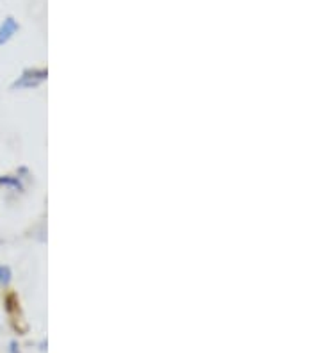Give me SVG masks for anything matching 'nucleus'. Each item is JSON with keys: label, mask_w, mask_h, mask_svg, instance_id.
<instances>
[{"label": "nucleus", "mask_w": 321, "mask_h": 353, "mask_svg": "<svg viewBox=\"0 0 321 353\" xmlns=\"http://www.w3.org/2000/svg\"><path fill=\"white\" fill-rule=\"evenodd\" d=\"M43 81H47V70H26V72L13 82V86L11 88H13V90H30V88L39 86Z\"/></svg>", "instance_id": "1"}, {"label": "nucleus", "mask_w": 321, "mask_h": 353, "mask_svg": "<svg viewBox=\"0 0 321 353\" xmlns=\"http://www.w3.org/2000/svg\"><path fill=\"white\" fill-rule=\"evenodd\" d=\"M18 30V23L14 22V18H6L2 26H0V45L8 43L9 39L13 38L14 32Z\"/></svg>", "instance_id": "2"}, {"label": "nucleus", "mask_w": 321, "mask_h": 353, "mask_svg": "<svg viewBox=\"0 0 321 353\" xmlns=\"http://www.w3.org/2000/svg\"><path fill=\"white\" fill-rule=\"evenodd\" d=\"M11 270L8 266H0V285H8L11 280Z\"/></svg>", "instance_id": "3"}]
</instances>
